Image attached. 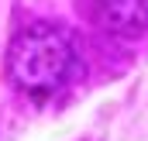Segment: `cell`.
I'll use <instances>...</instances> for the list:
<instances>
[{"instance_id": "6da1fadb", "label": "cell", "mask_w": 148, "mask_h": 141, "mask_svg": "<svg viewBox=\"0 0 148 141\" xmlns=\"http://www.w3.org/2000/svg\"><path fill=\"white\" fill-rule=\"evenodd\" d=\"M76 72V48L55 24L35 21L21 28L7 48V76L24 97H55Z\"/></svg>"}, {"instance_id": "7a4b0ae2", "label": "cell", "mask_w": 148, "mask_h": 141, "mask_svg": "<svg viewBox=\"0 0 148 141\" xmlns=\"http://www.w3.org/2000/svg\"><path fill=\"white\" fill-rule=\"evenodd\" d=\"M100 24L121 38H134L148 28V0H97Z\"/></svg>"}]
</instances>
